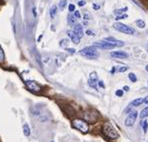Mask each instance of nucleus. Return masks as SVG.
<instances>
[{
	"label": "nucleus",
	"mask_w": 148,
	"mask_h": 142,
	"mask_svg": "<svg viewBox=\"0 0 148 142\" xmlns=\"http://www.w3.org/2000/svg\"><path fill=\"white\" fill-rule=\"evenodd\" d=\"M128 77H129V79L131 80L132 82H136L137 81V78H136V76H135V74H134V73H129Z\"/></svg>",
	"instance_id": "23"
},
{
	"label": "nucleus",
	"mask_w": 148,
	"mask_h": 142,
	"mask_svg": "<svg viewBox=\"0 0 148 142\" xmlns=\"http://www.w3.org/2000/svg\"><path fill=\"white\" fill-rule=\"evenodd\" d=\"M41 38H42V35H41V36H39V37H38V41H40V40H41Z\"/></svg>",
	"instance_id": "42"
},
{
	"label": "nucleus",
	"mask_w": 148,
	"mask_h": 142,
	"mask_svg": "<svg viewBox=\"0 0 148 142\" xmlns=\"http://www.w3.org/2000/svg\"><path fill=\"white\" fill-rule=\"evenodd\" d=\"M145 69H146V71L148 72V65H146V67H145Z\"/></svg>",
	"instance_id": "43"
},
{
	"label": "nucleus",
	"mask_w": 148,
	"mask_h": 142,
	"mask_svg": "<svg viewBox=\"0 0 148 142\" xmlns=\"http://www.w3.org/2000/svg\"><path fill=\"white\" fill-rule=\"evenodd\" d=\"M89 18H90V17H89V14L86 12L85 14H84V19H85V20H88Z\"/></svg>",
	"instance_id": "37"
},
{
	"label": "nucleus",
	"mask_w": 148,
	"mask_h": 142,
	"mask_svg": "<svg viewBox=\"0 0 148 142\" xmlns=\"http://www.w3.org/2000/svg\"><path fill=\"white\" fill-rule=\"evenodd\" d=\"M123 90L126 91V92H127V91H129V86H124L123 87Z\"/></svg>",
	"instance_id": "40"
},
{
	"label": "nucleus",
	"mask_w": 148,
	"mask_h": 142,
	"mask_svg": "<svg viewBox=\"0 0 148 142\" xmlns=\"http://www.w3.org/2000/svg\"><path fill=\"white\" fill-rule=\"evenodd\" d=\"M127 17H128V15L124 13V14L118 15L117 17H115V19H116V20H121V19H125V18H127Z\"/></svg>",
	"instance_id": "25"
},
{
	"label": "nucleus",
	"mask_w": 148,
	"mask_h": 142,
	"mask_svg": "<svg viewBox=\"0 0 148 142\" xmlns=\"http://www.w3.org/2000/svg\"><path fill=\"white\" fill-rule=\"evenodd\" d=\"M98 84H99V86H101L102 88H104V83L101 81V80H100V81H98Z\"/></svg>",
	"instance_id": "38"
},
{
	"label": "nucleus",
	"mask_w": 148,
	"mask_h": 142,
	"mask_svg": "<svg viewBox=\"0 0 148 142\" xmlns=\"http://www.w3.org/2000/svg\"><path fill=\"white\" fill-rule=\"evenodd\" d=\"M147 116H148V107L144 108L140 112V118H145V117H147Z\"/></svg>",
	"instance_id": "20"
},
{
	"label": "nucleus",
	"mask_w": 148,
	"mask_h": 142,
	"mask_svg": "<svg viewBox=\"0 0 148 142\" xmlns=\"http://www.w3.org/2000/svg\"><path fill=\"white\" fill-rule=\"evenodd\" d=\"M103 40L106 41L107 43H109L110 45H112L113 47H115V46L121 47L124 45V42H122V41H120V40H117V39L113 38V37H105Z\"/></svg>",
	"instance_id": "7"
},
{
	"label": "nucleus",
	"mask_w": 148,
	"mask_h": 142,
	"mask_svg": "<svg viewBox=\"0 0 148 142\" xmlns=\"http://www.w3.org/2000/svg\"><path fill=\"white\" fill-rule=\"evenodd\" d=\"M97 82H98V80H97L96 72H92V73L90 74V77H89L88 84L90 85L92 88H94V89H96V90H97Z\"/></svg>",
	"instance_id": "8"
},
{
	"label": "nucleus",
	"mask_w": 148,
	"mask_h": 142,
	"mask_svg": "<svg viewBox=\"0 0 148 142\" xmlns=\"http://www.w3.org/2000/svg\"><path fill=\"white\" fill-rule=\"evenodd\" d=\"M81 55H83L84 57L86 58H89V59H95V58L98 57V52L96 50V47L95 46H88V47H85L83 48L82 50H80L79 52Z\"/></svg>",
	"instance_id": "1"
},
{
	"label": "nucleus",
	"mask_w": 148,
	"mask_h": 142,
	"mask_svg": "<svg viewBox=\"0 0 148 142\" xmlns=\"http://www.w3.org/2000/svg\"><path fill=\"white\" fill-rule=\"evenodd\" d=\"M143 102H144V99H143V98H137V99H134L133 101H132L131 105L132 106H139V105H141Z\"/></svg>",
	"instance_id": "16"
},
{
	"label": "nucleus",
	"mask_w": 148,
	"mask_h": 142,
	"mask_svg": "<svg viewBox=\"0 0 148 142\" xmlns=\"http://www.w3.org/2000/svg\"><path fill=\"white\" fill-rule=\"evenodd\" d=\"M115 94H116V96H118V97H121L123 95V90H117Z\"/></svg>",
	"instance_id": "29"
},
{
	"label": "nucleus",
	"mask_w": 148,
	"mask_h": 142,
	"mask_svg": "<svg viewBox=\"0 0 148 142\" xmlns=\"http://www.w3.org/2000/svg\"><path fill=\"white\" fill-rule=\"evenodd\" d=\"M136 25L139 28H145V22L143 20H136Z\"/></svg>",
	"instance_id": "21"
},
{
	"label": "nucleus",
	"mask_w": 148,
	"mask_h": 142,
	"mask_svg": "<svg viewBox=\"0 0 148 142\" xmlns=\"http://www.w3.org/2000/svg\"><path fill=\"white\" fill-rule=\"evenodd\" d=\"M74 16H75V18H80V17H81V15H80L79 11H75V12H74Z\"/></svg>",
	"instance_id": "30"
},
{
	"label": "nucleus",
	"mask_w": 148,
	"mask_h": 142,
	"mask_svg": "<svg viewBox=\"0 0 148 142\" xmlns=\"http://www.w3.org/2000/svg\"><path fill=\"white\" fill-rule=\"evenodd\" d=\"M86 34H87V35H89V36H94V35H95V34L93 33V32L91 31V30H87V31H86Z\"/></svg>",
	"instance_id": "31"
},
{
	"label": "nucleus",
	"mask_w": 148,
	"mask_h": 142,
	"mask_svg": "<svg viewBox=\"0 0 148 142\" xmlns=\"http://www.w3.org/2000/svg\"><path fill=\"white\" fill-rule=\"evenodd\" d=\"M93 46H95L96 48H100V49H112V48H114L112 46V45H110L109 43H107L106 41L102 40L100 41V42H95L93 43Z\"/></svg>",
	"instance_id": "10"
},
{
	"label": "nucleus",
	"mask_w": 148,
	"mask_h": 142,
	"mask_svg": "<svg viewBox=\"0 0 148 142\" xmlns=\"http://www.w3.org/2000/svg\"><path fill=\"white\" fill-rule=\"evenodd\" d=\"M66 4H67V1L66 0H61V1L59 2V8H60V10H63L65 8V6H66Z\"/></svg>",
	"instance_id": "22"
},
{
	"label": "nucleus",
	"mask_w": 148,
	"mask_h": 142,
	"mask_svg": "<svg viewBox=\"0 0 148 142\" xmlns=\"http://www.w3.org/2000/svg\"><path fill=\"white\" fill-rule=\"evenodd\" d=\"M126 70H127V67H126V66H122V67H120V68H119V72H124Z\"/></svg>",
	"instance_id": "32"
},
{
	"label": "nucleus",
	"mask_w": 148,
	"mask_h": 142,
	"mask_svg": "<svg viewBox=\"0 0 148 142\" xmlns=\"http://www.w3.org/2000/svg\"><path fill=\"white\" fill-rule=\"evenodd\" d=\"M50 17H51L52 19L53 18H55V16H56V13H57V7H56L55 5H53L51 8H50Z\"/></svg>",
	"instance_id": "17"
},
{
	"label": "nucleus",
	"mask_w": 148,
	"mask_h": 142,
	"mask_svg": "<svg viewBox=\"0 0 148 142\" xmlns=\"http://www.w3.org/2000/svg\"><path fill=\"white\" fill-rule=\"evenodd\" d=\"M132 1H133V2H134V3H135V4H137V5H138V6H139V7L143 8V6H142V5H141V4H140V3H139V2H138V0H132Z\"/></svg>",
	"instance_id": "34"
},
{
	"label": "nucleus",
	"mask_w": 148,
	"mask_h": 142,
	"mask_svg": "<svg viewBox=\"0 0 148 142\" xmlns=\"http://www.w3.org/2000/svg\"><path fill=\"white\" fill-rule=\"evenodd\" d=\"M128 10V7H124V8H120V9H116L114 11V14L116 15H121V14H124L126 11Z\"/></svg>",
	"instance_id": "18"
},
{
	"label": "nucleus",
	"mask_w": 148,
	"mask_h": 142,
	"mask_svg": "<svg viewBox=\"0 0 148 142\" xmlns=\"http://www.w3.org/2000/svg\"><path fill=\"white\" fill-rule=\"evenodd\" d=\"M68 42H69L68 39H62V40L60 41L59 44H60V46H61V47H65V46H67V44H68Z\"/></svg>",
	"instance_id": "24"
},
{
	"label": "nucleus",
	"mask_w": 148,
	"mask_h": 142,
	"mask_svg": "<svg viewBox=\"0 0 148 142\" xmlns=\"http://www.w3.org/2000/svg\"><path fill=\"white\" fill-rule=\"evenodd\" d=\"M142 127H143V131L146 132L148 129V122L147 121H143L142 122Z\"/></svg>",
	"instance_id": "26"
},
{
	"label": "nucleus",
	"mask_w": 148,
	"mask_h": 142,
	"mask_svg": "<svg viewBox=\"0 0 148 142\" xmlns=\"http://www.w3.org/2000/svg\"><path fill=\"white\" fill-rule=\"evenodd\" d=\"M67 21H68V24L70 26H74L76 24V18L74 15H68L67 17Z\"/></svg>",
	"instance_id": "15"
},
{
	"label": "nucleus",
	"mask_w": 148,
	"mask_h": 142,
	"mask_svg": "<svg viewBox=\"0 0 148 142\" xmlns=\"http://www.w3.org/2000/svg\"><path fill=\"white\" fill-rule=\"evenodd\" d=\"M84 118H85L87 121L90 122H95L98 118V114L96 112H93V111H87V112L84 113Z\"/></svg>",
	"instance_id": "9"
},
{
	"label": "nucleus",
	"mask_w": 148,
	"mask_h": 142,
	"mask_svg": "<svg viewBox=\"0 0 148 142\" xmlns=\"http://www.w3.org/2000/svg\"><path fill=\"white\" fill-rule=\"evenodd\" d=\"M67 51L68 52H70V53H74V52H75V50L73 49V48H67Z\"/></svg>",
	"instance_id": "35"
},
{
	"label": "nucleus",
	"mask_w": 148,
	"mask_h": 142,
	"mask_svg": "<svg viewBox=\"0 0 148 142\" xmlns=\"http://www.w3.org/2000/svg\"><path fill=\"white\" fill-rule=\"evenodd\" d=\"M32 53H33V55L35 56V59H36L37 62H38L39 66L42 67V63H41L40 55H39V53H38V52H37V50H35V48H33V50H32Z\"/></svg>",
	"instance_id": "14"
},
{
	"label": "nucleus",
	"mask_w": 148,
	"mask_h": 142,
	"mask_svg": "<svg viewBox=\"0 0 148 142\" xmlns=\"http://www.w3.org/2000/svg\"><path fill=\"white\" fill-rule=\"evenodd\" d=\"M67 34H68V36L71 38V40H72L73 43H75V44H79L80 38L77 35H76V34L74 33L73 31H67Z\"/></svg>",
	"instance_id": "13"
},
{
	"label": "nucleus",
	"mask_w": 148,
	"mask_h": 142,
	"mask_svg": "<svg viewBox=\"0 0 148 142\" xmlns=\"http://www.w3.org/2000/svg\"><path fill=\"white\" fill-rule=\"evenodd\" d=\"M68 9H69V11H70V12L75 11V5H74V4H69Z\"/></svg>",
	"instance_id": "28"
},
{
	"label": "nucleus",
	"mask_w": 148,
	"mask_h": 142,
	"mask_svg": "<svg viewBox=\"0 0 148 142\" xmlns=\"http://www.w3.org/2000/svg\"><path fill=\"white\" fill-rule=\"evenodd\" d=\"M32 11H33V15H34V17H36V16H37V14H36V8H35V7H33V9H32Z\"/></svg>",
	"instance_id": "39"
},
{
	"label": "nucleus",
	"mask_w": 148,
	"mask_h": 142,
	"mask_svg": "<svg viewBox=\"0 0 148 142\" xmlns=\"http://www.w3.org/2000/svg\"><path fill=\"white\" fill-rule=\"evenodd\" d=\"M93 8H94L95 10H98V9H100V6L97 5V4H93Z\"/></svg>",
	"instance_id": "36"
},
{
	"label": "nucleus",
	"mask_w": 148,
	"mask_h": 142,
	"mask_svg": "<svg viewBox=\"0 0 148 142\" xmlns=\"http://www.w3.org/2000/svg\"><path fill=\"white\" fill-rule=\"evenodd\" d=\"M111 57L117 58V59H124V58H128V54L123 51H113L111 52Z\"/></svg>",
	"instance_id": "11"
},
{
	"label": "nucleus",
	"mask_w": 148,
	"mask_h": 142,
	"mask_svg": "<svg viewBox=\"0 0 148 142\" xmlns=\"http://www.w3.org/2000/svg\"><path fill=\"white\" fill-rule=\"evenodd\" d=\"M73 32L76 34L79 38H81L84 35V31H83V26L81 24H75L73 26Z\"/></svg>",
	"instance_id": "12"
},
{
	"label": "nucleus",
	"mask_w": 148,
	"mask_h": 142,
	"mask_svg": "<svg viewBox=\"0 0 148 142\" xmlns=\"http://www.w3.org/2000/svg\"><path fill=\"white\" fill-rule=\"evenodd\" d=\"M144 101L146 102V103L148 104V96H146V97H145V99H144Z\"/></svg>",
	"instance_id": "41"
},
{
	"label": "nucleus",
	"mask_w": 148,
	"mask_h": 142,
	"mask_svg": "<svg viewBox=\"0 0 148 142\" xmlns=\"http://www.w3.org/2000/svg\"><path fill=\"white\" fill-rule=\"evenodd\" d=\"M72 126L76 129L80 130L83 133H87L89 130V126L84 120L82 119H74L72 121Z\"/></svg>",
	"instance_id": "3"
},
{
	"label": "nucleus",
	"mask_w": 148,
	"mask_h": 142,
	"mask_svg": "<svg viewBox=\"0 0 148 142\" xmlns=\"http://www.w3.org/2000/svg\"><path fill=\"white\" fill-rule=\"evenodd\" d=\"M4 61V52L2 50V48L0 47V62H3Z\"/></svg>",
	"instance_id": "27"
},
{
	"label": "nucleus",
	"mask_w": 148,
	"mask_h": 142,
	"mask_svg": "<svg viewBox=\"0 0 148 142\" xmlns=\"http://www.w3.org/2000/svg\"><path fill=\"white\" fill-rule=\"evenodd\" d=\"M113 28L116 29L117 31L122 32V33H125V34H134L135 33V30H134L133 28L129 27L128 25L123 24V23H115L114 25H113Z\"/></svg>",
	"instance_id": "4"
},
{
	"label": "nucleus",
	"mask_w": 148,
	"mask_h": 142,
	"mask_svg": "<svg viewBox=\"0 0 148 142\" xmlns=\"http://www.w3.org/2000/svg\"><path fill=\"white\" fill-rule=\"evenodd\" d=\"M23 133H24L25 136H29L30 135V128L28 126V124H24L23 125Z\"/></svg>",
	"instance_id": "19"
},
{
	"label": "nucleus",
	"mask_w": 148,
	"mask_h": 142,
	"mask_svg": "<svg viewBox=\"0 0 148 142\" xmlns=\"http://www.w3.org/2000/svg\"><path fill=\"white\" fill-rule=\"evenodd\" d=\"M137 111L133 110V111H130L129 114H128L127 118L125 120V125L126 126H132L134 124V122H135L136 120V117H137Z\"/></svg>",
	"instance_id": "5"
},
{
	"label": "nucleus",
	"mask_w": 148,
	"mask_h": 142,
	"mask_svg": "<svg viewBox=\"0 0 148 142\" xmlns=\"http://www.w3.org/2000/svg\"><path fill=\"white\" fill-rule=\"evenodd\" d=\"M85 3H86V2L84 1V0H81V1L78 2V5H79V6H84V5H85Z\"/></svg>",
	"instance_id": "33"
},
{
	"label": "nucleus",
	"mask_w": 148,
	"mask_h": 142,
	"mask_svg": "<svg viewBox=\"0 0 148 142\" xmlns=\"http://www.w3.org/2000/svg\"><path fill=\"white\" fill-rule=\"evenodd\" d=\"M102 131H103L104 135H106V136L109 137V138L115 139V138H117V137L119 136L118 133H117V131L114 129V127H113L110 123H105V124H104L103 128H102Z\"/></svg>",
	"instance_id": "2"
},
{
	"label": "nucleus",
	"mask_w": 148,
	"mask_h": 142,
	"mask_svg": "<svg viewBox=\"0 0 148 142\" xmlns=\"http://www.w3.org/2000/svg\"><path fill=\"white\" fill-rule=\"evenodd\" d=\"M147 50H148V45H147Z\"/></svg>",
	"instance_id": "44"
},
{
	"label": "nucleus",
	"mask_w": 148,
	"mask_h": 142,
	"mask_svg": "<svg viewBox=\"0 0 148 142\" xmlns=\"http://www.w3.org/2000/svg\"><path fill=\"white\" fill-rule=\"evenodd\" d=\"M25 84L28 88L30 89L31 91H34V92H39L41 90V86L36 83L35 81H32V80H26L25 81Z\"/></svg>",
	"instance_id": "6"
}]
</instances>
